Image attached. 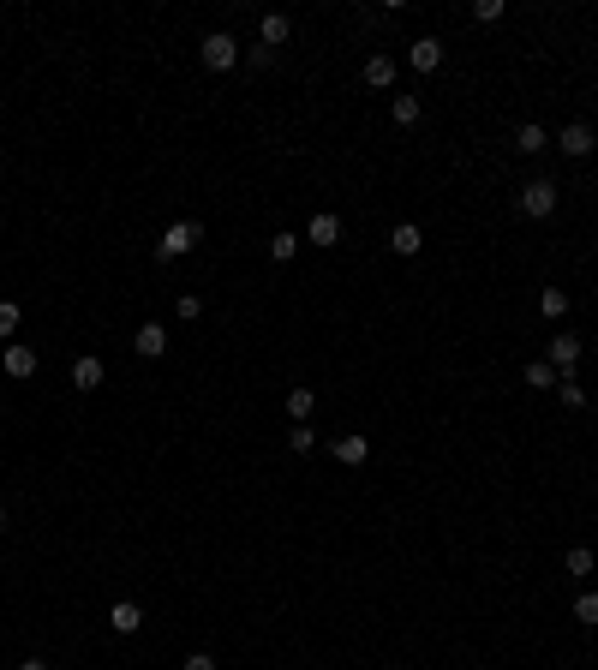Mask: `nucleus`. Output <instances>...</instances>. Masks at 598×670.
<instances>
[{"label": "nucleus", "mask_w": 598, "mask_h": 670, "mask_svg": "<svg viewBox=\"0 0 598 670\" xmlns=\"http://www.w3.org/2000/svg\"><path fill=\"white\" fill-rule=\"evenodd\" d=\"M294 252H299V234H294V228L270 234V257H275V264H294Z\"/></svg>", "instance_id": "obj_21"}, {"label": "nucleus", "mask_w": 598, "mask_h": 670, "mask_svg": "<svg viewBox=\"0 0 598 670\" xmlns=\"http://www.w3.org/2000/svg\"><path fill=\"white\" fill-rule=\"evenodd\" d=\"M521 377H527L533 389H556V365H551V359H527V371H521Z\"/></svg>", "instance_id": "obj_19"}, {"label": "nucleus", "mask_w": 598, "mask_h": 670, "mask_svg": "<svg viewBox=\"0 0 598 670\" xmlns=\"http://www.w3.org/2000/svg\"><path fill=\"white\" fill-rule=\"evenodd\" d=\"M551 144L563 150V156H593V144H598V138H593V126H586V120H574V126H563Z\"/></svg>", "instance_id": "obj_7"}, {"label": "nucleus", "mask_w": 598, "mask_h": 670, "mask_svg": "<svg viewBox=\"0 0 598 670\" xmlns=\"http://www.w3.org/2000/svg\"><path fill=\"white\" fill-rule=\"evenodd\" d=\"M574 623L598 628V593H581V599H574Z\"/></svg>", "instance_id": "obj_25"}, {"label": "nucleus", "mask_w": 598, "mask_h": 670, "mask_svg": "<svg viewBox=\"0 0 598 670\" xmlns=\"http://www.w3.org/2000/svg\"><path fill=\"white\" fill-rule=\"evenodd\" d=\"M581 354H586V342H581V335H569V329H563V335H551V347H544V359H551V365H556V384H563V377H574V365H581Z\"/></svg>", "instance_id": "obj_2"}, {"label": "nucleus", "mask_w": 598, "mask_h": 670, "mask_svg": "<svg viewBox=\"0 0 598 670\" xmlns=\"http://www.w3.org/2000/svg\"><path fill=\"white\" fill-rule=\"evenodd\" d=\"M180 670H215V658H210V653H185Z\"/></svg>", "instance_id": "obj_29"}, {"label": "nucleus", "mask_w": 598, "mask_h": 670, "mask_svg": "<svg viewBox=\"0 0 598 670\" xmlns=\"http://www.w3.org/2000/svg\"><path fill=\"white\" fill-rule=\"evenodd\" d=\"M407 60H414V72H437L443 66V43L437 36H419V43L407 48Z\"/></svg>", "instance_id": "obj_15"}, {"label": "nucleus", "mask_w": 598, "mask_h": 670, "mask_svg": "<svg viewBox=\"0 0 598 670\" xmlns=\"http://www.w3.org/2000/svg\"><path fill=\"white\" fill-rule=\"evenodd\" d=\"M287 36H294V18H287V13H264V25H257V43H264V48L275 55V48H282Z\"/></svg>", "instance_id": "obj_10"}, {"label": "nucleus", "mask_w": 598, "mask_h": 670, "mask_svg": "<svg viewBox=\"0 0 598 670\" xmlns=\"http://www.w3.org/2000/svg\"><path fill=\"white\" fill-rule=\"evenodd\" d=\"M521 210H527L533 222H544V215L556 210V180H527L521 185Z\"/></svg>", "instance_id": "obj_5"}, {"label": "nucleus", "mask_w": 598, "mask_h": 670, "mask_svg": "<svg viewBox=\"0 0 598 670\" xmlns=\"http://www.w3.org/2000/svg\"><path fill=\"white\" fill-rule=\"evenodd\" d=\"M108 628H115V635H138V628H144V611H138L132 599L108 605Z\"/></svg>", "instance_id": "obj_13"}, {"label": "nucleus", "mask_w": 598, "mask_h": 670, "mask_svg": "<svg viewBox=\"0 0 598 670\" xmlns=\"http://www.w3.org/2000/svg\"><path fill=\"white\" fill-rule=\"evenodd\" d=\"M563 563H569V575H581V581L593 575V551H586V545H574V551L563 556Z\"/></svg>", "instance_id": "obj_26"}, {"label": "nucleus", "mask_w": 598, "mask_h": 670, "mask_svg": "<svg viewBox=\"0 0 598 670\" xmlns=\"http://www.w3.org/2000/svg\"><path fill=\"white\" fill-rule=\"evenodd\" d=\"M0 401H6V389H0Z\"/></svg>", "instance_id": "obj_32"}, {"label": "nucleus", "mask_w": 598, "mask_h": 670, "mask_svg": "<svg viewBox=\"0 0 598 670\" xmlns=\"http://www.w3.org/2000/svg\"><path fill=\"white\" fill-rule=\"evenodd\" d=\"M335 240H342V215H335V210H317L312 222H305V245H324V252H329Z\"/></svg>", "instance_id": "obj_8"}, {"label": "nucleus", "mask_w": 598, "mask_h": 670, "mask_svg": "<svg viewBox=\"0 0 598 670\" xmlns=\"http://www.w3.org/2000/svg\"><path fill=\"white\" fill-rule=\"evenodd\" d=\"M539 317L563 324V317H569V294H563V287H539Z\"/></svg>", "instance_id": "obj_18"}, {"label": "nucleus", "mask_w": 598, "mask_h": 670, "mask_svg": "<svg viewBox=\"0 0 598 670\" xmlns=\"http://www.w3.org/2000/svg\"><path fill=\"white\" fill-rule=\"evenodd\" d=\"M132 347H138V359H162V354H168V329H162V324H138Z\"/></svg>", "instance_id": "obj_11"}, {"label": "nucleus", "mask_w": 598, "mask_h": 670, "mask_svg": "<svg viewBox=\"0 0 598 670\" xmlns=\"http://www.w3.org/2000/svg\"><path fill=\"white\" fill-rule=\"evenodd\" d=\"M503 13H509V6H503V0H473V18H479V25H497Z\"/></svg>", "instance_id": "obj_27"}, {"label": "nucleus", "mask_w": 598, "mask_h": 670, "mask_svg": "<svg viewBox=\"0 0 598 670\" xmlns=\"http://www.w3.org/2000/svg\"><path fill=\"white\" fill-rule=\"evenodd\" d=\"M198 240H204L198 222H168V228H162V240H156V264H174V257L198 252Z\"/></svg>", "instance_id": "obj_1"}, {"label": "nucleus", "mask_w": 598, "mask_h": 670, "mask_svg": "<svg viewBox=\"0 0 598 670\" xmlns=\"http://www.w3.org/2000/svg\"><path fill=\"white\" fill-rule=\"evenodd\" d=\"M102 384H108V365H102L96 354L72 359V389H85V395H90V389H102Z\"/></svg>", "instance_id": "obj_9"}, {"label": "nucleus", "mask_w": 598, "mask_h": 670, "mask_svg": "<svg viewBox=\"0 0 598 670\" xmlns=\"http://www.w3.org/2000/svg\"><path fill=\"white\" fill-rule=\"evenodd\" d=\"M18 670H48V665H43V658H25V665H18Z\"/></svg>", "instance_id": "obj_30"}, {"label": "nucleus", "mask_w": 598, "mask_h": 670, "mask_svg": "<svg viewBox=\"0 0 598 670\" xmlns=\"http://www.w3.org/2000/svg\"><path fill=\"white\" fill-rule=\"evenodd\" d=\"M514 150H521V156H539V150H551V132H544L539 120H527V126L514 132Z\"/></svg>", "instance_id": "obj_16"}, {"label": "nucleus", "mask_w": 598, "mask_h": 670, "mask_svg": "<svg viewBox=\"0 0 598 670\" xmlns=\"http://www.w3.org/2000/svg\"><path fill=\"white\" fill-rule=\"evenodd\" d=\"M36 365H43V359H36V347H25V342H6V347H0V371H6L13 384H30V377H36Z\"/></svg>", "instance_id": "obj_3"}, {"label": "nucleus", "mask_w": 598, "mask_h": 670, "mask_svg": "<svg viewBox=\"0 0 598 670\" xmlns=\"http://www.w3.org/2000/svg\"><path fill=\"white\" fill-rule=\"evenodd\" d=\"M419 115H425L419 96H401V90H395V126H419Z\"/></svg>", "instance_id": "obj_23"}, {"label": "nucleus", "mask_w": 598, "mask_h": 670, "mask_svg": "<svg viewBox=\"0 0 598 670\" xmlns=\"http://www.w3.org/2000/svg\"><path fill=\"white\" fill-rule=\"evenodd\" d=\"M18 324H25V305H18V300H0V342H13Z\"/></svg>", "instance_id": "obj_20"}, {"label": "nucleus", "mask_w": 598, "mask_h": 670, "mask_svg": "<svg viewBox=\"0 0 598 670\" xmlns=\"http://www.w3.org/2000/svg\"><path fill=\"white\" fill-rule=\"evenodd\" d=\"M312 414H317V395L305 384H294L287 389V419H294V425H312Z\"/></svg>", "instance_id": "obj_14"}, {"label": "nucleus", "mask_w": 598, "mask_h": 670, "mask_svg": "<svg viewBox=\"0 0 598 670\" xmlns=\"http://www.w3.org/2000/svg\"><path fill=\"white\" fill-rule=\"evenodd\" d=\"M329 455L342 461V467H365V461H371V437H365V431H347V437L329 443Z\"/></svg>", "instance_id": "obj_6"}, {"label": "nucleus", "mask_w": 598, "mask_h": 670, "mask_svg": "<svg viewBox=\"0 0 598 670\" xmlns=\"http://www.w3.org/2000/svg\"><path fill=\"white\" fill-rule=\"evenodd\" d=\"M204 66H210V72L240 66V43H234L228 30H210V36H204Z\"/></svg>", "instance_id": "obj_4"}, {"label": "nucleus", "mask_w": 598, "mask_h": 670, "mask_svg": "<svg viewBox=\"0 0 598 670\" xmlns=\"http://www.w3.org/2000/svg\"><path fill=\"white\" fill-rule=\"evenodd\" d=\"M174 312L192 324V317H204V300H198V294H180V305H174Z\"/></svg>", "instance_id": "obj_28"}, {"label": "nucleus", "mask_w": 598, "mask_h": 670, "mask_svg": "<svg viewBox=\"0 0 598 670\" xmlns=\"http://www.w3.org/2000/svg\"><path fill=\"white\" fill-rule=\"evenodd\" d=\"M287 449H294V455H312V449H317V431L312 425H294V431H287Z\"/></svg>", "instance_id": "obj_24"}, {"label": "nucleus", "mask_w": 598, "mask_h": 670, "mask_svg": "<svg viewBox=\"0 0 598 670\" xmlns=\"http://www.w3.org/2000/svg\"><path fill=\"white\" fill-rule=\"evenodd\" d=\"M365 85L371 90H395V60H389V55H371L365 60Z\"/></svg>", "instance_id": "obj_17"}, {"label": "nucleus", "mask_w": 598, "mask_h": 670, "mask_svg": "<svg viewBox=\"0 0 598 670\" xmlns=\"http://www.w3.org/2000/svg\"><path fill=\"white\" fill-rule=\"evenodd\" d=\"M0 533H6V503H0Z\"/></svg>", "instance_id": "obj_31"}, {"label": "nucleus", "mask_w": 598, "mask_h": 670, "mask_svg": "<svg viewBox=\"0 0 598 670\" xmlns=\"http://www.w3.org/2000/svg\"><path fill=\"white\" fill-rule=\"evenodd\" d=\"M556 395H563V407H574V414L586 407V384H581V377H563V384H556Z\"/></svg>", "instance_id": "obj_22"}, {"label": "nucleus", "mask_w": 598, "mask_h": 670, "mask_svg": "<svg viewBox=\"0 0 598 670\" xmlns=\"http://www.w3.org/2000/svg\"><path fill=\"white\" fill-rule=\"evenodd\" d=\"M419 245H425V228H419V222H395V228H389V252L395 257H414Z\"/></svg>", "instance_id": "obj_12"}]
</instances>
